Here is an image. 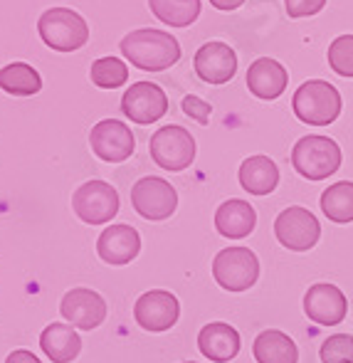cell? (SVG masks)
<instances>
[{
	"label": "cell",
	"mask_w": 353,
	"mask_h": 363,
	"mask_svg": "<svg viewBox=\"0 0 353 363\" xmlns=\"http://www.w3.org/2000/svg\"><path fill=\"white\" fill-rule=\"evenodd\" d=\"M121 52L134 67L143 72H161L181 60V45L171 33L141 28L121 40Z\"/></svg>",
	"instance_id": "cell-1"
},
{
	"label": "cell",
	"mask_w": 353,
	"mask_h": 363,
	"mask_svg": "<svg viewBox=\"0 0 353 363\" xmlns=\"http://www.w3.org/2000/svg\"><path fill=\"white\" fill-rule=\"evenodd\" d=\"M296 119L309 126H329L341 114V94L326 79H309L294 91L291 99Z\"/></svg>",
	"instance_id": "cell-2"
},
{
	"label": "cell",
	"mask_w": 353,
	"mask_h": 363,
	"mask_svg": "<svg viewBox=\"0 0 353 363\" xmlns=\"http://www.w3.org/2000/svg\"><path fill=\"white\" fill-rule=\"evenodd\" d=\"M291 166L309 181H324L341 166V148L329 136H301L291 148Z\"/></svg>",
	"instance_id": "cell-3"
},
{
	"label": "cell",
	"mask_w": 353,
	"mask_h": 363,
	"mask_svg": "<svg viewBox=\"0 0 353 363\" xmlns=\"http://www.w3.org/2000/svg\"><path fill=\"white\" fill-rule=\"evenodd\" d=\"M40 38L47 48L57 52H74L89 40V28L84 18L69 8H50L38 20Z\"/></svg>",
	"instance_id": "cell-4"
},
{
	"label": "cell",
	"mask_w": 353,
	"mask_h": 363,
	"mask_svg": "<svg viewBox=\"0 0 353 363\" xmlns=\"http://www.w3.org/2000/svg\"><path fill=\"white\" fill-rule=\"evenodd\" d=\"M213 277L225 291H247L259 279V259L250 247H225L213 259Z\"/></svg>",
	"instance_id": "cell-5"
},
{
	"label": "cell",
	"mask_w": 353,
	"mask_h": 363,
	"mask_svg": "<svg viewBox=\"0 0 353 363\" xmlns=\"http://www.w3.org/2000/svg\"><path fill=\"white\" fill-rule=\"evenodd\" d=\"M151 158L163 171H186L196 158V139L183 126H161L148 144Z\"/></svg>",
	"instance_id": "cell-6"
},
{
	"label": "cell",
	"mask_w": 353,
	"mask_h": 363,
	"mask_svg": "<svg viewBox=\"0 0 353 363\" xmlns=\"http://www.w3.org/2000/svg\"><path fill=\"white\" fill-rule=\"evenodd\" d=\"M72 208H74L77 218L86 225L111 223L119 213V193L111 183L86 181L72 196Z\"/></svg>",
	"instance_id": "cell-7"
},
{
	"label": "cell",
	"mask_w": 353,
	"mask_h": 363,
	"mask_svg": "<svg viewBox=\"0 0 353 363\" xmlns=\"http://www.w3.org/2000/svg\"><path fill=\"white\" fill-rule=\"evenodd\" d=\"M131 206L141 218L158 223L176 213L178 208V193L168 181L158 176H146L134 183L131 188Z\"/></svg>",
	"instance_id": "cell-8"
},
{
	"label": "cell",
	"mask_w": 353,
	"mask_h": 363,
	"mask_svg": "<svg viewBox=\"0 0 353 363\" xmlns=\"http://www.w3.org/2000/svg\"><path fill=\"white\" fill-rule=\"evenodd\" d=\"M274 235H277L282 247L294 250V252H306L319 242L321 225L311 211L301 206H291L274 220Z\"/></svg>",
	"instance_id": "cell-9"
},
{
	"label": "cell",
	"mask_w": 353,
	"mask_h": 363,
	"mask_svg": "<svg viewBox=\"0 0 353 363\" xmlns=\"http://www.w3.org/2000/svg\"><path fill=\"white\" fill-rule=\"evenodd\" d=\"M181 316V304H178L176 294L166 289H151L139 296L134 304V319L141 329L146 331H168Z\"/></svg>",
	"instance_id": "cell-10"
},
{
	"label": "cell",
	"mask_w": 353,
	"mask_h": 363,
	"mask_svg": "<svg viewBox=\"0 0 353 363\" xmlns=\"http://www.w3.org/2000/svg\"><path fill=\"white\" fill-rule=\"evenodd\" d=\"M121 111L134 124H153V121H158L168 111V96L153 82H136L121 96Z\"/></svg>",
	"instance_id": "cell-11"
},
{
	"label": "cell",
	"mask_w": 353,
	"mask_h": 363,
	"mask_svg": "<svg viewBox=\"0 0 353 363\" xmlns=\"http://www.w3.org/2000/svg\"><path fill=\"white\" fill-rule=\"evenodd\" d=\"M91 151L96 153V158L106 163H121L134 153L136 139L131 134V129L119 119H104L99 124H94L89 134Z\"/></svg>",
	"instance_id": "cell-12"
},
{
	"label": "cell",
	"mask_w": 353,
	"mask_h": 363,
	"mask_svg": "<svg viewBox=\"0 0 353 363\" xmlns=\"http://www.w3.org/2000/svg\"><path fill=\"white\" fill-rule=\"evenodd\" d=\"M304 314L321 326H336L349 314V301L336 284H311L304 294Z\"/></svg>",
	"instance_id": "cell-13"
},
{
	"label": "cell",
	"mask_w": 353,
	"mask_h": 363,
	"mask_svg": "<svg viewBox=\"0 0 353 363\" xmlns=\"http://www.w3.org/2000/svg\"><path fill=\"white\" fill-rule=\"evenodd\" d=\"M60 311H62L65 321H69V326L91 331L106 319V301L94 289L77 287L65 294Z\"/></svg>",
	"instance_id": "cell-14"
},
{
	"label": "cell",
	"mask_w": 353,
	"mask_h": 363,
	"mask_svg": "<svg viewBox=\"0 0 353 363\" xmlns=\"http://www.w3.org/2000/svg\"><path fill=\"white\" fill-rule=\"evenodd\" d=\"M196 72L208 84H225L237 72V55L225 43H206L196 52Z\"/></svg>",
	"instance_id": "cell-15"
},
{
	"label": "cell",
	"mask_w": 353,
	"mask_h": 363,
	"mask_svg": "<svg viewBox=\"0 0 353 363\" xmlns=\"http://www.w3.org/2000/svg\"><path fill=\"white\" fill-rule=\"evenodd\" d=\"M96 252L106 264H129L141 252V235L131 225H111L96 240Z\"/></svg>",
	"instance_id": "cell-16"
},
{
	"label": "cell",
	"mask_w": 353,
	"mask_h": 363,
	"mask_svg": "<svg viewBox=\"0 0 353 363\" xmlns=\"http://www.w3.org/2000/svg\"><path fill=\"white\" fill-rule=\"evenodd\" d=\"M198 349L208 361L228 363L240 354V334L225 321H211L198 334Z\"/></svg>",
	"instance_id": "cell-17"
},
{
	"label": "cell",
	"mask_w": 353,
	"mask_h": 363,
	"mask_svg": "<svg viewBox=\"0 0 353 363\" xmlns=\"http://www.w3.org/2000/svg\"><path fill=\"white\" fill-rule=\"evenodd\" d=\"M289 84V72L272 57H259L247 69V86L259 99H277Z\"/></svg>",
	"instance_id": "cell-18"
},
{
	"label": "cell",
	"mask_w": 353,
	"mask_h": 363,
	"mask_svg": "<svg viewBox=\"0 0 353 363\" xmlns=\"http://www.w3.org/2000/svg\"><path fill=\"white\" fill-rule=\"evenodd\" d=\"M254 225H257V213L247 201H240V198L225 201L215 211V230L228 240L247 238L254 230Z\"/></svg>",
	"instance_id": "cell-19"
},
{
	"label": "cell",
	"mask_w": 353,
	"mask_h": 363,
	"mask_svg": "<svg viewBox=\"0 0 353 363\" xmlns=\"http://www.w3.org/2000/svg\"><path fill=\"white\" fill-rule=\"evenodd\" d=\"M240 186L252 196H269L279 186V168L269 156H250L240 166Z\"/></svg>",
	"instance_id": "cell-20"
},
{
	"label": "cell",
	"mask_w": 353,
	"mask_h": 363,
	"mask_svg": "<svg viewBox=\"0 0 353 363\" xmlns=\"http://www.w3.org/2000/svg\"><path fill=\"white\" fill-rule=\"evenodd\" d=\"M45 356L55 363H72L82 351V339L69 324H50L40 336Z\"/></svg>",
	"instance_id": "cell-21"
},
{
	"label": "cell",
	"mask_w": 353,
	"mask_h": 363,
	"mask_svg": "<svg viewBox=\"0 0 353 363\" xmlns=\"http://www.w3.org/2000/svg\"><path fill=\"white\" fill-rule=\"evenodd\" d=\"M252 354L257 363H296L299 349L294 339L279 329H267L254 339Z\"/></svg>",
	"instance_id": "cell-22"
},
{
	"label": "cell",
	"mask_w": 353,
	"mask_h": 363,
	"mask_svg": "<svg viewBox=\"0 0 353 363\" xmlns=\"http://www.w3.org/2000/svg\"><path fill=\"white\" fill-rule=\"evenodd\" d=\"M321 211L331 223H353V181H339L321 193Z\"/></svg>",
	"instance_id": "cell-23"
},
{
	"label": "cell",
	"mask_w": 353,
	"mask_h": 363,
	"mask_svg": "<svg viewBox=\"0 0 353 363\" xmlns=\"http://www.w3.org/2000/svg\"><path fill=\"white\" fill-rule=\"evenodd\" d=\"M0 89L15 96H30L43 89V79L35 67L25 62H13L0 69Z\"/></svg>",
	"instance_id": "cell-24"
},
{
	"label": "cell",
	"mask_w": 353,
	"mask_h": 363,
	"mask_svg": "<svg viewBox=\"0 0 353 363\" xmlns=\"http://www.w3.org/2000/svg\"><path fill=\"white\" fill-rule=\"evenodd\" d=\"M151 13L171 28H188L201 15V0H148Z\"/></svg>",
	"instance_id": "cell-25"
},
{
	"label": "cell",
	"mask_w": 353,
	"mask_h": 363,
	"mask_svg": "<svg viewBox=\"0 0 353 363\" xmlns=\"http://www.w3.org/2000/svg\"><path fill=\"white\" fill-rule=\"evenodd\" d=\"M89 77L101 89H116V86L126 84V79H129V67H126L119 57H101L91 65Z\"/></svg>",
	"instance_id": "cell-26"
},
{
	"label": "cell",
	"mask_w": 353,
	"mask_h": 363,
	"mask_svg": "<svg viewBox=\"0 0 353 363\" xmlns=\"http://www.w3.org/2000/svg\"><path fill=\"white\" fill-rule=\"evenodd\" d=\"M326 57H329V65L336 74L353 77V35H339L329 45Z\"/></svg>",
	"instance_id": "cell-27"
},
{
	"label": "cell",
	"mask_w": 353,
	"mask_h": 363,
	"mask_svg": "<svg viewBox=\"0 0 353 363\" xmlns=\"http://www.w3.org/2000/svg\"><path fill=\"white\" fill-rule=\"evenodd\" d=\"M321 363H353V336L334 334L321 344Z\"/></svg>",
	"instance_id": "cell-28"
},
{
	"label": "cell",
	"mask_w": 353,
	"mask_h": 363,
	"mask_svg": "<svg viewBox=\"0 0 353 363\" xmlns=\"http://www.w3.org/2000/svg\"><path fill=\"white\" fill-rule=\"evenodd\" d=\"M183 111H186L191 119H196L198 124H203L206 126L208 121H211V111H213V106L208 104V101H203L201 96H196V94H188V96H183Z\"/></svg>",
	"instance_id": "cell-29"
},
{
	"label": "cell",
	"mask_w": 353,
	"mask_h": 363,
	"mask_svg": "<svg viewBox=\"0 0 353 363\" xmlns=\"http://www.w3.org/2000/svg\"><path fill=\"white\" fill-rule=\"evenodd\" d=\"M284 5H286L289 18H306V15L321 13L326 0H284Z\"/></svg>",
	"instance_id": "cell-30"
},
{
	"label": "cell",
	"mask_w": 353,
	"mask_h": 363,
	"mask_svg": "<svg viewBox=\"0 0 353 363\" xmlns=\"http://www.w3.org/2000/svg\"><path fill=\"white\" fill-rule=\"evenodd\" d=\"M5 363H43V361H40L33 351L18 349V351H13V354L8 356V361H5Z\"/></svg>",
	"instance_id": "cell-31"
},
{
	"label": "cell",
	"mask_w": 353,
	"mask_h": 363,
	"mask_svg": "<svg viewBox=\"0 0 353 363\" xmlns=\"http://www.w3.org/2000/svg\"><path fill=\"white\" fill-rule=\"evenodd\" d=\"M245 0H211V5L213 8H218V10H235V8H240Z\"/></svg>",
	"instance_id": "cell-32"
},
{
	"label": "cell",
	"mask_w": 353,
	"mask_h": 363,
	"mask_svg": "<svg viewBox=\"0 0 353 363\" xmlns=\"http://www.w3.org/2000/svg\"><path fill=\"white\" fill-rule=\"evenodd\" d=\"M183 363H196V361H183Z\"/></svg>",
	"instance_id": "cell-33"
}]
</instances>
